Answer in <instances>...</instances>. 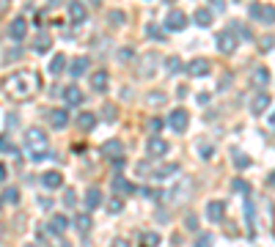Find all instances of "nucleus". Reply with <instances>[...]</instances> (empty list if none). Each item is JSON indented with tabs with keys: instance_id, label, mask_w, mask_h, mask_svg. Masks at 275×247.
I'll use <instances>...</instances> for the list:
<instances>
[{
	"instance_id": "nucleus-8",
	"label": "nucleus",
	"mask_w": 275,
	"mask_h": 247,
	"mask_svg": "<svg viewBox=\"0 0 275 247\" xmlns=\"http://www.w3.org/2000/svg\"><path fill=\"white\" fill-rule=\"evenodd\" d=\"M184 72H187L190 77H209V72H212V63H209L206 58H193L187 66H184Z\"/></svg>"
},
{
	"instance_id": "nucleus-36",
	"label": "nucleus",
	"mask_w": 275,
	"mask_h": 247,
	"mask_svg": "<svg viewBox=\"0 0 275 247\" xmlns=\"http://www.w3.org/2000/svg\"><path fill=\"white\" fill-rule=\"evenodd\" d=\"M212 242H215V236H212L209 231H204V233H198V239H196L193 247H212Z\"/></svg>"
},
{
	"instance_id": "nucleus-58",
	"label": "nucleus",
	"mask_w": 275,
	"mask_h": 247,
	"mask_svg": "<svg viewBox=\"0 0 275 247\" xmlns=\"http://www.w3.org/2000/svg\"><path fill=\"white\" fill-rule=\"evenodd\" d=\"M267 184H270V187H275V171L270 173V176H267Z\"/></svg>"
},
{
	"instance_id": "nucleus-53",
	"label": "nucleus",
	"mask_w": 275,
	"mask_h": 247,
	"mask_svg": "<svg viewBox=\"0 0 275 247\" xmlns=\"http://www.w3.org/2000/svg\"><path fill=\"white\" fill-rule=\"evenodd\" d=\"M110 247H129L127 239H116V242H110Z\"/></svg>"
},
{
	"instance_id": "nucleus-28",
	"label": "nucleus",
	"mask_w": 275,
	"mask_h": 247,
	"mask_svg": "<svg viewBox=\"0 0 275 247\" xmlns=\"http://www.w3.org/2000/svg\"><path fill=\"white\" fill-rule=\"evenodd\" d=\"M113 189L121 192V195H132V192H135V184H129L124 176H116V179H113Z\"/></svg>"
},
{
	"instance_id": "nucleus-20",
	"label": "nucleus",
	"mask_w": 275,
	"mask_h": 247,
	"mask_svg": "<svg viewBox=\"0 0 275 247\" xmlns=\"http://www.w3.org/2000/svg\"><path fill=\"white\" fill-rule=\"evenodd\" d=\"M102 157H107V160H119V157H124V145H121L119 140H107V143L102 145Z\"/></svg>"
},
{
	"instance_id": "nucleus-43",
	"label": "nucleus",
	"mask_w": 275,
	"mask_h": 247,
	"mask_svg": "<svg viewBox=\"0 0 275 247\" xmlns=\"http://www.w3.org/2000/svg\"><path fill=\"white\" fill-rule=\"evenodd\" d=\"M121 209H124V201H121V198H113L110 203H107V212L110 214H121Z\"/></svg>"
},
{
	"instance_id": "nucleus-54",
	"label": "nucleus",
	"mask_w": 275,
	"mask_h": 247,
	"mask_svg": "<svg viewBox=\"0 0 275 247\" xmlns=\"http://www.w3.org/2000/svg\"><path fill=\"white\" fill-rule=\"evenodd\" d=\"M273 39H261V50H273Z\"/></svg>"
},
{
	"instance_id": "nucleus-40",
	"label": "nucleus",
	"mask_w": 275,
	"mask_h": 247,
	"mask_svg": "<svg viewBox=\"0 0 275 247\" xmlns=\"http://www.w3.org/2000/svg\"><path fill=\"white\" fill-rule=\"evenodd\" d=\"M165 99H168V96H165L163 91H152L146 102H149V104H154V107H157V104H165Z\"/></svg>"
},
{
	"instance_id": "nucleus-12",
	"label": "nucleus",
	"mask_w": 275,
	"mask_h": 247,
	"mask_svg": "<svg viewBox=\"0 0 275 247\" xmlns=\"http://www.w3.org/2000/svg\"><path fill=\"white\" fill-rule=\"evenodd\" d=\"M9 36L14 39V42H22V39L28 36V19H25V17H14V19H11Z\"/></svg>"
},
{
	"instance_id": "nucleus-48",
	"label": "nucleus",
	"mask_w": 275,
	"mask_h": 247,
	"mask_svg": "<svg viewBox=\"0 0 275 247\" xmlns=\"http://www.w3.org/2000/svg\"><path fill=\"white\" fill-rule=\"evenodd\" d=\"M113 22V25H121V22H124V14H121V11H110V17H107Z\"/></svg>"
},
{
	"instance_id": "nucleus-45",
	"label": "nucleus",
	"mask_w": 275,
	"mask_h": 247,
	"mask_svg": "<svg viewBox=\"0 0 275 247\" xmlns=\"http://www.w3.org/2000/svg\"><path fill=\"white\" fill-rule=\"evenodd\" d=\"M229 28H231V30H234L237 36H242V39H250V30H248V28H242L240 22H231Z\"/></svg>"
},
{
	"instance_id": "nucleus-5",
	"label": "nucleus",
	"mask_w": 275,
	"mask_h": 247,
	"mask_svg": "<svg viewBox=\"0 0 275 247\" xmlns=\"http://www.w3.org/2000/svg\"><path fill=\"white\" fill-rule=\"evenodd\" d=\"M168 127L176 132V135H184L190 127V113L184 110V107H176V110H171V116H168Z\"/></svg>"
},
{
	"instance_id": "nucleus-37",
	"label": "nucleus",
	"mask_w": 275,
	"mask_h": 247,
	"mask_svg": "<svg viewBox=\"0 0 275 247\" xmlns=\"http://www.w3.org/2000/svg\"><path fill=\"white\" fill-rule=\"evenodd\" d=\"M231 189H234V192H242V195H250V184L245 179H234L231 181Z\"/></svg>"
},
{
	"instance_id": "nucleus-34",
	"label": "nucleus",
	"mask_w": 275,
	"mask_h": 247,
	"mask_svg": "<svg viewBox=\"0 0 275 247\" xmlns=\"http://www.w3.org/2000/svg\"><path fill=\"white\" fill-rule=\"evenodd\" d=\"M231 157H234V168L237 171H245V168H250V157H245V154H240L237 148L231 151Z\"/></svg>"
},
{
	"instance_id": "nucleus-7",
	"label": "nucleus",
	"mask_w": 275,
	"mask_h": 247,
	"mask_svg": "<svg viewBox=\"0 0 275 247\" xmlns=\"http://www.w3.org/2000/svg\"><path fill=\"white\" fill-rule=\"evenodd\" d=\"M184 28H187L184 11H179V9L168 11V17H165V30H168V33H179V30H184Z\"/></svg>"
},
{
	"instance_id": "nucleus-29",
	"label": "nucleus",
	"mask_w": 275,
	"mask_h": 247,
	"mask_svg": "<svg viewBox=\"0 0 275 247\" xmlns=\"http://www.w3.org/2000/svg\"><path fill=\"white\" fill-rule=\"evenodd\" d=\"M77 127L83 129V132H91V129L96 127V116L94 113H80L77 116Z\"/></svg>"
},
{
	"instance_id": "nucleus-46",
	"label": "nucleus",
	"mask_w": 275,
	"mask_h": 247,
	"mask_svg": "<svg viewBox=\"0 0 275 247\" xmlns=\"http://www.w3.org/2000/svg\"><path fill=\"white\" fill-rule=\"evenodd\" d=\"M184 228H187V231H198V220H196V214H187V217H184Z\"/></svg>"
},
{
	"instance_id": "nucleus-23",
	"label": "nucleus",
	"mask_w": 275,
	"mask_h": 247,
	"mask_svg": "<svg viewBox=\"0 0 275 247\" xmlns=\"http://www.w3.org/2000/svg\"><path fill=\"white\" fill-rule=\"evenodd\" d=\"M50 47H52V36H50V33H44V30H42V33H39V36L33 39V52L44 55V52L50 50Z\"/></svg>"
},
{
	"instance_id": "nucleus-11",
	"label": "nucleus",
	"mask_w": 275,
	"mask_h": 247,
	"mask_svg": "<svg viewBox=\"0 0 275 247\" xmlns=\"http://www.w3.org/2000/svg\"><path fill=\"white\" fill-rule=\"evenodd\" d=\"M270 104H273V96H270L264 88H261V91L253 96V102H250V113H253V116H261V113L270 107Z\"/></svg>"
},
{
	"instance_id": "nucleus-39",
	"label": "nucleus",
	"mask_w": 275,
	"mask_h": 247,
	"mask_svg": "<svg viewBox=\"0 0 275 247\" xmlns=\"http://www.w3.org/2000/svg\"><path fill=\"white\" fill-rule=\"evenodd\" d=\"M102 116H105V121H116L119 118V107H116V104H105Z\"/></svg>"
},
{
	"instance_id": "nucleus-22",
	"label": "nucleus",
	"mask_w": 275,
	"mask_h": 247,
	"mask_svg": "<svg viewBox=\"0 0 275 247\" xmlns=\"http://www.w3.org/2000/svg\"><path fill=\"white\" fill-rule=\"evenodd\" d=\"M88 66H91V60H88L86 55H83V58H75L72 63H69V74L72 77H83L88 72Z\"/></svg>"
},
{
	"instance_id": "nucleus-32",
	"label": "nucleus",
	"mask_w": 275,
	"mask_h": 247,
	"mask_svg": "<svg viewBox=\"0 0 275 247\" xmlns=\"http://www.w3.org/2000/svg\"><path fill=\"white\" fill-rule=\"evenodd\" d=\"M160 242H163V239H160L157 231H146V233L140 236V247H157Z\"/></svg>"
},
{
	"instance_id": "nucleus-15",
	"label": "nucleus",
	"mask_w": 275,
	"mask_h": 247,
	"mask_svg": "<svg viewBox=\"0 0 275 247\" xmlns=\"http://www.w3.org/2000/svg\"><path fill=\"white\" fill-rule=\"evenodd\" d=\"M69 124V107H55L50 110V127L52 129H66Z\"/></svg>"
},
{
	"instance_id": "nucleus-26",
	"label": "nucleus",
	"mask_w": 275,
	"mask_h": 247,
	"mask_svg": "<svg viewBox=\"0 0 275 247\" xmlns=\"http://www.w3.org/2000/svg\"><path fill=\"white\" fill-rule=\"evenodd\" d=\"M193 19H196V25H198V28H209L215 17H212V9H196Z\"/></svg>"
},
{
	"instance_id": "nucleus-9",
	"label": "nucleus",
	"mask_w": 275,
	"mask_h": 247,
	"mask_svg": "<svg viewBox=\"0 0 275 247\" xmlns=\"http://www.w3.org/2000/svg\"><path fill=\"white\" fill-rule=\"evenodd\" d=\"M154 72H157V55L154 52H146V55L140 58V63H138V77L146 80V77H152Z\"/></svg>"
},
{
	"instance_id": "nucleus-21",
	"label": "nucleus",
	"mask_w": 275,
	"mask_h": 247,
	"mask_svg": "<svg viewBox=\"0 0 275 247\" xmlns=\"http://www.w3.org/2000/svg\"><path fill=\"white\" fill-rule=\"evenodd\" d=\"M42 184L47 189H58L61 184H63V176H61L58 171H44L42 173Z\"/></svg>"
},
{
	"instance_id": "nucleus-31",
	"label": "nucleus",
	"mask_w": 275,
	"mask_h": 247,
	"mask_svg": "<svg viewBox=\"0 0 275 247\" xmlns=\"http://www.w3.org/2000/svg\"><path fill=\"white\" fill-rule=\"evenodd\" d=\"M182 69H184V63H182L179 55H171V58L165 60V72H168V74H179Z\"/></svg>"
},
{
	"instance_id": "nucleus-41",
	"label": "nucleus",
	"mask_w": 275,
	"mask_h": 247,
	"mask_svg": "<svg viewBox=\"0 0 275 247\" xmlns=\"http://www.w3.org/2000/svg\"><path fill=\"white\" fill-rule=\"evenodd\" d=\"M22 58V47H14V50L6 52V58H3V63H14V60Z\"/></svg>"
},
{
	"instance_id": "nucleus-25",
	"label": "nucleus",
	"mask_w": 275,
	"mask_h": 247,
	"mask_svg": "<svg viewBox=\"0 0 275 247\" xmlns=\"http://www.w3.org/2000/svg\"><path fill=\"white\" fill-rule=\"evenodd\" d=\"M66 69V55L63 52H58V55H52V60H50V66H47V72H50L52 77H58L61 72Z\"/></svg>"
},
{
	"instance_id": "nucleus-51",
	"label": "nucleus",
	"mask_w": 275,
	"mask_h": 247,
	"mask_svg": "<svg viewBox=\"0 0 275 247\" xmlns=\"http://www.w3.org/2000/svg\"><path fill=\"white\" fill-rule=\"evenodd\" d=\"M113 162V168H116V171H124V165H127V160H124V157H119V160H110Z\"/></svg>"
},
{
	"instance_id": "nucleus-18",
	"label": "nucleus",
	"mask_w": 275,
	"mask_h": 247,
	"mask_svg": "<svg viewBox=\"0 0 275 247\" xmlns=\"http://www.w3.org/2000/svg\"><path fill=\"white\" fill-rule=\"evenodd\" d=\"M102 206V189L99 187H88L86 189V212H94Z\"/></svg>"
},
{
	"instance_id": "nucleus-16",
	"label": "nucleus",
	"mask_w": 275,
	"mask_h": 247,
	"mask_svg": "<svg viewBox=\"0 0 275 247\" xmlns=\"http://www.w3.org/2000/svg\"><path fill=\"white\" fill-rule=\"evenodd\" d=\"M176 173H179V165H176V162H171V165H160V168L152 173V181L163 184L165 179H171V176H176Z\"/></svg>"
},
{
	"instance_id": "nucleus-27",
	"label": "nucleus",
	"mask_w": 275,
	"mask_h": 247,
	"mask_svg": "<svg viewBox=\"0 0 275 247\" xmlns=\"http://www.w3.org/2000/svg\"><path fill=\"white\" fill-rule=\"evenodd\" d=\"M245 220H248V236H256V209L250 201H245Z\"/></svg>"
},
{
	"instance_id": "nucleus-56",
	"label": "nucleus",
	"mask_w": 275,
	"mask_h": 247,
	"mask_svg": "<svg viewBox=\"0 0 275 247\" xmlns=\"http://www.w3.org/2000/svg\"><path fill=\"white\" fill-rule=\"evenodd\" d=\"M6 11H9V0H0V17H3Z\"/></svg>"
},
{
	"instance_id": "nucleus-13",
	"label": "nucleus",
	"mask_w": 275,
	"mask_h": 247,
	"mask_svg": "<svg viewBox=\"0 0 275 247\" xmlns=\"http://www.w3.org/2000/svg\"><path fill=\"white\" fill-rule=\"evenodd\" d=\"M72 225V220H69L66 214H55L50 220V225H47V233H52V236H63V231Z\"/></svg>"
},
{
	"instance_id": "nucleus-6",
	"label": "nucleus",
	"mask_w": 275,
	"mask_h": 247,
	"mask_svg": "<svg viewBox=\"0 0 275 247\" xmlns=\"http://www.w3.org/2000/svg\"><path fill=\"white\" fill-rule=\"evenodd\" d=\"M66 14H69V22H72V25H83L88 19V9L83 6V0H69Z\"/></svg>"
},
{
	"instance_id": "nucleus-1",
	"label": "nucleus",
	"mask_w": 275,
	"mask_h": 247,
	"mask_svg": "<svg viewBox=\"0 0 275 247\" xmlns=\"http://www.w3.org/2000/svg\"><path fill=\"white\" fill-rule=\"evenodd\" d=\"M39 88H42V77H39V72H33V69L14 72V74H6L3 80H0V91H3V96H9V99H14V102L36 96L39 94Z\"/></svg>"
},
{
	"instance_id": "nucleus-47",
	"label": "nucleus",
	"mask_w": 275,
	"mask_h": 247,
	"mask_svg": "<svg viewBox=\"0 0 275 247\" xmlns=\"http://www.w3.org/2000/svg\"><path fill=\"white\" fill-rule=\"evenodd\" d=\"M75 201H77L75 189H66V192H63V206H75Z\"/></svg>"
},
{
	"instance_id": "nucleus-44",
	"label": "nucleus",
	"mask_w": 275,
	"mask_h": 247,
	"mask_svg": "<svg viewBox=\"0 0 275 247\" xmlns=\"http://www.w3.org/2000/svg\"><path fill=\"white\" fill-rule=\"evenodd\" d=\"M198 154H201L204 160H209V157H212V145L206 143V140H198Z\"/></svg>"
},
{
	"instance_id": "nucleus-19",
	"label": "nucleus",
	"mask_w": 275,
	"mask_h": 247,
	"mask_svg": "<svg viewBox=\"0 0 275 247\" xmlns=\"http://www.w3.org/2000/svg\"><path fill=\"white\" fill-rule=\"evenodd\" d=\"M223 214H226L223 201H209V203H206V217H209L212 222H220L223 220Z\"/></svg>"
},
{
	"instance_id": "nucleus-3",
	"label": "nucleus",
	"mask_w": 275,
	"mask_h": 247,
	"mask_svg": "<svg viewBox=\"0 0 275 247\" xmlns=\"http://www.w3.org/2000/svg\"><path fill=\"white\" fill-rule=\"evenodd\" d=\"M248 14L250 19H259L264 25H275V6H270V3H250Z\"/></svg>"
},
{
	"instance_id": "nucleus-30",
	"label": "nucleus",
	"mask_w": 275,
	"mask_h": 247,
	"mask_svg": "<svg viewBox=\"0 0 275 247\" xmlns=\"http://www.w3.org/2000/svg\"><path fill=\"white\" fill-rule=\"evenodd\" d=\"M75 228L80 231V233H88L91 231V212H83L75 217Z\"/></svg>"
},
{
	"instance_id": "nucleus-14",
	"label": "nucleus",
	"mask_w": 275,
	"mask_h": 247,
	"mask_svg": "<svg viewBox=\"0 0 275 247\" xmlns=\"http://www.w3.org/2000/svg\"><path fill=\"white\" fill-rule=\"evenodd\" d=\"M168 140H163V137H157V135H152V140L146 143V151H149V157H165L168 154Z\"/></svg>"
},
{
	"instance_id": "nucleus-38",
	"label": "nucleus",
	"mask_w": 275,
	"mask_h": 247,
	"mask_svg": "<svg viewBox=\"0 0 275 247\" xmlns=\"http://www.w3.org/2000/svg\"><path fill=\"white\" fill-rule=\"evenodd\" d=\"M163 127H165V121H163V118H157V116H154V118H149V121H146V129L152 132V135H157V132H160Z\"/></svg>"
},
{
	"instance_id": "nucleus-33",
	"label": "nucleus",
	"mask_w": 275,
	"mask_h": 247,
	"mask_svg": "<svg viewBox=\"0 0 275 247\" xmlns=\"http://www.w3.org/2000/svg\"><path fill=\"white\" fill-rule=\"evenodd\" d=\"M0 198H3V203H11V206H17V203H19V189H17V187H6V189H3V195H0Z\"/></svg>"
},
{
	"instance_id": "nucleus-60",
	"label": "nucleus",
	"mask_w": 275,
	"mask_h": 247,
	"mask_svg": "<svg viewBox=\"0 0 275 247\" xmlns=\"http://www.w3.org/2000/svg\"><path fill=\"white\" fill-rule=\"evenodd\" d=\"M61 247H69V242H61Z\"/></svg>"
},
{
	"instance_id": "nucleus-4",
	"label": "nucleus",
	"mask_w": 275,
	"mask_h": 247,
	"mask_svg": "<svg viewBox=\"0 0 275 247\" xmlns=\"http://www.w3.org/2000/svg\"><path fill=\"white\" fill-rule=\"evenodd\" d=\"M215 44H217V50L223 52V55H234L237 47H240V36L229 28V30H220V33H217V42Z\"/></svg>"
},
{
	"instance_id": "nucleus-2",
	"label": "nucleus",
	"mask_w": 275,
	"mask_h": 247,
	"mask_svg": "<svg viewBox=\"0 0 275 247\" xmlns=\"http://www.w3.org/2000/svg\"><path fill=\"white\" fill-rule=\"evenodd\" d=\"M25 151L31 154V160L33 162H42L47 154H50V140L44 135V129L39 127H31L25 132Z\"/></svg>"
},
{
	"instance_id": "nucleus-57",
	"label": "nucleus",
	"mask_w": 275,
	"mask_h": 247,
	"mask_svg": "<svg viewBox=\"0 0 275 247\" xmlns=\"http://www.w3.org/2000/svg\"><path fill=\"white\" fill-rule=\"evenodd\" d=\"M42 209H44V212H50V209H52V201H47V198H42Z\"/></svg>"
},
{
	"instance_id": "nucleus-55",
	"label": "nucleus",
	"mask_w": 275,
	"mask_h": 247,
	"mask_svg": "<svg viewBox=\"0 0 275 247\" xmlns=\"http://www.w3.org/2000/svg\"><path fill=\"white\" fill-rule=\"evenodd\" d=\"M196 99H198V104H209V94H198Z\"/></svg>"
},
{
	"instance_id": "nucleus-24",
	"label": "nucleus",
	"mask_w": 275,
	"mask_h": 247,
	"mask_svg": "<svg viewBox=\"0 0 275 247\" xmlns=\"http://www.w3.org/2000/svg\"><path fill=\"white\" fill-rule=\"evenodd\" d=\"M250 83H253L256 88H267V83H270V69H264V66L253 69V77H250Z\"/></svg>"
},
{
	"instance_id": "nucleus-59",
	"label": "nucleus",
	"mask_w": 275,
	"mask_h": 247,
	"mask_svg": "<svg viewBox=\"0 0 275 247\" xmlns=\"http://www.w3.org/2000/svg\"><path fill=\"white\" fill-rule=\"evenodd\" d=\"M267 121H270V124H275V113H273V116H270V118H267Z\"/></svg>"
},
{
	"instance_id": "nucleus-10",
	"label": "nucleus",
	"mask_w": 275,
	"mask_h": 247,
	"mask_svg": "<svg viewBox=\"0 0 275 247\" xmlns=\"http://www.w3.org/2000/svg\"><path fill=\"white\" fill-rule=\"evenodd\" d=\"M61 96H63V102H66V107H80V104L86 102V96H83V91H80L77 86H66Z\"/></svg>"
},
{
	"instance_id": "nucleus-42",
	"label": "nucleus",
	"mask_w": 275,
	"mask_h": 247,
	"mask_svg": "<svg viewBox=\"0 0 275 247\" xmlns=\"http://www.w3.org/2000/svg\"><path fill=\"white\" fill-rule=\"evenodd\" d=\"M146 36L149 39H157V42H165V36L160 33V28L157 25H146Z\"/></svg>"
},
{
	"instance_id": "nucleus-52",
	"label": "nucleus",
	"mask_w": 275,
	"mask_h": 247,
	"mask_svg": "<svg viewBox=\"0 0 275 247\" xmlns=\"http://www.w3.org/2000/svg\"><path fill=\"white\" fill-rule=\"evenodd\" d=\"M6 176H9V171H6V162H0V184L6 181Z\"/></svg>"
},
{
	"instance_id": "nucleus-49",
	"label": "nucleus",
	"mask_w": 275,
	"mask_h": 247,
	"mask_svg": "<svg viewBox=\"0 0 275 247\" xmlns=\"http://www.w3.org/2000/svg\"><path fill=\"white\" fill-rule=\"evenodd\" d=\"M209 6H212V11H223L226 9V0H209Z\"/></svg>"
},
{
	"instance_id": "nucleus-17",
	"label": "nucleus",
	"mask_w": 275,
	"mask_h": 247,
	"mask_svg": "<svg viewBox=\"0 0 275 247\" xmlns=\"http://www.w3.org/2000/svg\"><path fill=\"white\" fill-rule=\"evenodd\" d=\"M107 86H110V74L105 69H96L94 74H91V88L102 94V91H107Z\"/></svg>"
},
{
	"instance_id": "nucleus-61",
	"label": "nucleus",
	"mask_w": 275,
	"mask_h": 247,
	"mask_svg": "<svg viewBox=\"0 0 275 247\" xmlns=\"http://www.w3.org/2000/svg\"><path fill=\"white\" fill-rule=\"evenodd\" d=\"M165 3H173V0H165Z\"/></svg>"
},
{
	"instance_id": "nucleus-35",
	"label": "nucleus",
	"mask_w": 275,
	"mask_h": 247,
	"mask_svg": "<svg viewBox=\"0 0 275 247\" xmlns=\"http://www.w3.org/2000/svg\"><path fill=\"white\" fill-rule=\"evenodd\" d=\"M17 151H19V148H17L14 143H11L9 137H6V135H0V154H17Z\"/></svg>"
},
{
	"instance_id": "nucleus-50",
	"label": "nucleus",
	"mask_w": 275,
	"mask_h": 247,
	"mask_svg": "<svg viewBox=\"0 0 275 247\" xmlns=\"http://www.w3.org/2000/svg\"><path fill=\"white\" fill-rule=\"evenodd\" d=\"M129 58H135V50H132V47H124V50H121V60H129Z\"/></svg>"
}]
</instances>
